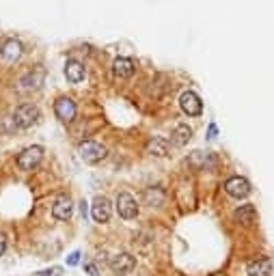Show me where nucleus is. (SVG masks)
<instances>
[{
  "mask_svg": "<svg viewBox=\"0 0 274 276\" xmlns=\"http://www.w3.org/2000/svg\"><path fill=\"white\" fill-rule=\"evenodd\" d=\"M39 119H41V113H39L35 104H22L13 113V123H15V128H22V130L32 128Z\"/></svg>",
  "mask_w": 274,
  "mask_h": 276,
  "instance_id": "nucleus-1",
  "label": "nucleus"
},
{
  "mask_svg": "<svg viewBox=\"0 0 274 276\" xmlns=\"http://www.w3.org/2000/svg\"><path fill=\"white\" fill-rule=\"evenodd\" d=\"M78 151H80L82 160L89 162V164H97V162H102L104 157L108 155L106 147H104V144H100V142H95V140H84Z\"/></svg>",
  "mask_w": 274,
  "mask_h": 276,
  "instance_id": "nucleus-2",
  "label": "nucleus"
},
{
  "mask_svg": "<svg viewBox=\"0 0 274 276\" xmlns=\"http://www.w3.org/2000/svg\"><path fill=\"white\" fill-rule=\"evenodd\" d=\"M41 157H43V147L32 144V147H26L22 153L17 155V166H19V170H32L41 162Z\"/></svg>",
  "mask_w": 274,
  "mask_h": 276,
  "instance_id": "nucleus-3",
  "label": "nucleus"
},
{
  "mask_svg": "<svg viewBox=\"0 0 274 276\" xmlns=\"http://www.w3.org/2000/svg\"><path fill=\"white\" fill-rule=\"evenodd\" d=\"M108 268L117 276H126L136 268V259L130 253H119V255H115V257L108 259Z\"/></svg>",
  "mask_w": 274,
  "mask_h": 276,
  "instance_id": "nucleus-4",
  "label": "nucleus"
},
{
  "mask_svg": "<svg viewBox=\"0 0 274 276\" xmlns=\"http://www.w3.org/2000/svg\"><path fill=\"white\" fill-rule=\"evenodd\" d=\"M225 192L233 196V199H244V196L251 194V183H249V179H244V177L233 175L225 181Z\"/></svg>",
  "mask_w": 274,
  "mask_h": 276,
  "instance_id": "nucleus-5",
  "label": "nucleus"
},
{
  "mask_svg": "<svg viewBox=\"0 0 274 276\" xmlns=\"http://www.w3.org/2000/svg\"><path fill=\"white\" fill-rule=\"evenodd\" d=\"M117 212H119L121 218L132 220L138 216V205H136V199L130 192H121L117 196Z\"/></svg>",
  "mask_w": 274,
  "mask_h": 276,
  "instance_id": "nucleus-6",
  "label": "nucleus"
},
{
  "mask_svg": "<svg viewBox=\"0 0 274 276\" xmlns=\"http://www.w3.org/2000/svg\"><path fill=\"white\" fill-rule=\"evenodd\" d=\"M179 106L188 117H199L201 113H203V102H201V97L194 93V91H186V93H181Z\"/></svg>",
  "mask_w": 274,
  "mask_h": 276,
  "instance_id": "nucleus-7",
  "label": "nucleus"
},
{
  "mask_svg": "<svg viewBox=\"0 0 274 276\" xmlns=\"http://www.w3.org/2000/svg\"><path fill=\"white\" fill-rule=\"evenodd\" d=\"M54 113L63 123H71L76 119V104L71 97H58L54 102Z\"/></svg>",
  "mask_w": 274,
  "mask_h": 276,
  "instance_id": "nucleus-8",
  "label": "nucleus"
},
{
  "mask_svg": "<svg viewBox=\"0 0 274 276\" xmlns=\"http://www.w3.org/2000/svg\"><path fill=\"white\" fill-rule=\"evenodd\" d=\"M110 214H113V205H110V201L106 196H97L93 201V205H91V216H93L95 222H108L110 220Z\"/></svg>",
  "mask_w": 274,
  "mask_h": 276,
  "instance_id": "nucleus-9",
  "label": "nucleus"
},
{
  "mask_svg": "<svg viewBox=\"0 0 274 276\" xmlns=\"http://www.w3.org/2000/svg\"><path fill=\"white\" fill-rule=\"evenodd\" d=\"M216 155L214 153H203V151H192L190 157H188V164L194 168H199V170H207V168H214L216 166Z\"/></svg>",
  "mask_w": 274,
  "mask_h": 276,
  "instance_id": "nucleus-10",
  "label": "nucleus"
},
{
  "mask_svg": "<svg viewBox=\"0 0 274 276\" xmlns=\"http://www.w3.org/2000/svg\"><path fill=\"white\" fill-rule=\"evenodd\" d=\"M52 216H54V220H69L71 216H74V203H71L69 196H61V199H56V203L52 205Z\"/></svg>",
  "mask_w": 274,
  "mask_h": 276,
  "instance_id": "nucleus-11",
  "label": "nucleus"
},
{
  "mask_svg": "<svg viewBox=\"0 0 274 276\" xmlns=\"http://www.w3.org/2000/svg\"><path fill=\"white\" fill-rule=\"evenodd\" d=\"M233 218H236L238 225H242V227H251V225H255L257 222V209L255 205H251V203H246V205H240L236 212H233Z\"/></svg>",
  "mask_w": 274,
  "mask_h": 276,
  "instance_id": "nucleus-12",
  "label": "nucleus"
},
{
  "mask_svg": "<svg viewBox=\"0 0 274 276\" xmlns=\"http://www.w3.org/2000/svg\"><path fill=\"white\" fill-rule=\"evenodd\" d=\"M0 56H2V61L4 63H15L19 56H22V43L17 41V39H9L4 45H2V50H0Z\"/></svg>",
  "mask_w": 274,
  "mask_h": 276,
  "instance_id": "nucleus-13",
  "label": "nucleus"
},
{
  "mask_svg": "<svg viewBox=\"0 0 274 276\" xmlns=\"http://www.w3.org/2000/svg\"><path fill=\"white\" fill-rule=\"evenodd\" d=\"M168 149H171V144H168L166 138L153 136V138H149V140H147V153H149V155L166 157V155H168Z\"/></svg>",
  "mask_w": 274,
  "mask_h": 276,
  "instance_id": "nucleus-14",
  "label": "nucleus"
},
{
  "mask_svg": "<svg viewBox=\"0 0 274 276\" xmlns=\"http://www.w3.org/2000/svg\"><path fill=\"white\" fill-rule=\"evenodd\" d=\"M65 76H67L69 82L78 84V82L84 80L87 71H84V65H82V63H78V61H74V58H71V61L65 63Z\"/></svg>",
  "mask_w": 274,
  "mask_h": 276,
  "instance_id": "nucleus-15",
  "label": "nucleus"
},
{
  "mask_svg": "<svg viewBox=\"0 0 274 276\" xmlns=\"http://www.w3.org/2000/svg\"><path fill=\"white\" fill-rule=\"evenodd\" d=\"M134 69H136V65L132 58H128V56H119V58H115V63H113V71H115V76H119V78H130L134 74Z\"/></svg>",
  "mask_w": 274,
  "mask_h": 276,
  "instance_id": "nucleus-16",
  "label": "nucleus"
},
{
  "mask_svg": "<svg viewBox=\"0 0 274 276\" xmlns=\"http://www.w3.org/2000/svg\"><path fill=\"white\" fill-rule=\"evenodd\" d=\"M246 272H249V276H270L272 274V261L266 259V257L255 259L249 264Z\"/></svg>",
  "mask_w": 274,
  "mask_h": 276,
  "instance_id": "nucleus-17",
  "label": "nucleus"
},
{
  "mask_svg": "<svg viewBox=\"0 0 274 276\" xmlns=\"http://www.w3.org/2000/svg\"><path fill=\"white\" fill-rule=\"evenodd\" d=\"M190 138H192V128L188 126V123H179V126L173 130V134H171V140H173V144H177V147L188 144V142H190Z\"/></svg>",
  "mask_w": 274,
  "mask_h": 276,
  "instance_id": "nucleus-18",
  "label": "nucleus"
},
{
  "mask_svg": "<svg viewBox=\"0 0 274 276\" xmlns=\"http://www.w3.org/2000/svg\"><path fill=\"white\" fill-rule=\"evenodd\" d=\"M142 199H145L147 205L160 207V205H164L166 194H164V190H162V188H147L145 192H142Z\"/></svg>",
  "mask_w": 274,
  "mask_h": 276,
  "instance_id": "nucleus-19",
  "label": "nucleus"
},
{
  "mask_svg": "<svg viewBox=\"0 0 274 276\" xmlns=\"http://www.w3.org/2000/svg\"><path fill=\"white\" fill-rule=\"evenodd\" d=\"M39 276H63V268H50V270L39 272Z\"/></svg>",
  "mask_w": 274,
  "mask_h": 276,
  "instance_id": "nucleus-20",
  "label": "nucleus"
},
{
  "mask_svg": "<svg viewBox=\"0 0 274 276\" xmlns=\"http://www.w3.org/2000/svg\"><path fill=\"white\" fill-rule=\"evenodd\" d=\"M78 261H80V253L74 251V253H71L69 257H67V264H69V266H78Z\"/></svg>",
  "mask_w": 274,
  "mask_h": 276,
  "instance_id": "nucleus-21",
  "label": "nucleus"
},
{
  "mask_svg": "<svg viewBox=\"0 0 274 276\" xmlns=\"http://www.w3.org/2000/svg\"><path fill=\"white\" fill-rule=\"evenodd\" d=\"M6 251V238H4V233L0 231V255H4Z\"/></svg>",
  "mask_w": 274,
  "mask_h": 276,
  "instance_id": "nucleus-22",
  "label": "nucleus"
},
{
  "mask_svg": "<svg viewBox=\"0 0 274 276\" xmlns=\"http://www.w3.org/2000/svg\"><path fill=\"white\" fill-rule=\"evenodd\" d=\"M84 270H87L91 276H100V274H97V268L93 264H87V266H84Z\"/></svg>",
  "mask_w": 274,
  "mask_h": 276,
  "instance_id": "nucleus-23",
  "label": "nucleus"
},
{
  "mask_svg": "<svg viewBox=\"0 0 274 276\" xmlns=\"http://www.w3.org/2000/svg\"><path fill=\"white\" fill-rule=\"evenodd\" d=\"M80 212H82V218H84V216H87V201L80 203Z\"/></svg>",
  "mask_w": 274,
  "mask_h": 276,
  "instance_id": "nucleus-24",
  "label": "nucleus"
},
{
  "mask_svg": "<svg viewBox=\"0 0 274 276\" xmlns=\"http://www.w3.org/2000/svg\"><path fill=\"white\" fill-rule=\"evenodd\" d=\"M214 136H216V126L212 123V126H210V136H207V138H214Z\"/></svg>",
  "mask_w": 274,
  "mask_h": 276,
  "instance_id": "nucleus-25",
  "label": "nucleus"
}]
</instances>
